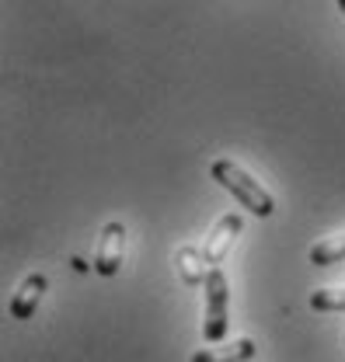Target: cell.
<instances>
[{"instance_id":"obj_5","label":"cell","mask_w":345,"mask_h":362,"mask_svg":"<svg viewBox=\"0 0 345 362\" xmlns=\"http://www.w3.org/2000/svg\"><path fill=\"white\" fill-rule=\"evenodd\" d=\"M45 289H49V282H45L43 272L25 275V282H21L18 293L11 296V317H14V320H28V317L39 310V300L45 296Z\"/></svg>"},{"instance_id":"obj_8","label":"cell","mask_w":345,"mask_h":362,"mask_svg":"<svg viewBox=\"0 0 345 362\" xmlns=\"http://www.w3.org/2000/svg\"><path fill=\"white\" fill-rule=\"evenodd\" d=\"M342 258H345V233L328 237V240H321V244L310 247V265H335Z\"/></svg>"},{"instance_id":"obj_10","label":"cell","mask_w":345,"mask_h":362,"mask_svg":"<svg viewBox=\"0 0 345 362\" xmlns=\"http://www.w3.org/2000/svg\"><path fill=\"white\" fill-rule=\"evenodd\" d=\"M339 11H342V14H345V0H339Z\"/></svg>"},{"instance_id":"obj_7","label":"cell","mask_w":345,"mask_h":362,"mask_svg":"<svg viewBox=\"0 0 345 362\" xmlns=\"http://www.w3.org/2000/svg\"><path fill=\"white\" fill-rule=\"evenodd\" d=\"M174 265H178L181 282H188V286H206V275H210V272H206V258H203V251H199V247H192V244L178 247Z\"/></svg>"},{"instance_id":"obj_4","label":"cell","mask_w":345,"mask_h":362,"mask_svg":"<svg viewBox=\"0 0 345 362\" xmlns=\"http://www.w3.org/2000/svg\"><path fill=\"white\" fill-rule=\"evenodd\" d=\"M241 226H244V220H241L237 213H223V216L213 223V230L206 233V244H203V258H206L210 269H216V265L230 255V247H234Z\"/></svg>"},{"instance_id":"obj_2","label":"cell","mask_w":345,"mask_h":362,"mask_svg":"<svg viewBox=\"0 0 345 362\" xmlns=\"http://www.w3.org/2000/svg\"><path fill=\"white\" fill-rule=\"evenodd\" d=\"M230 327V289L227 275L220 269H210L206 275V317H203V338L210 345H220Z\"/></svg>"},{"instance_id":"obj_6","label":"cell","mask_w":345,"mask_h":362,"mask_svg":"<svg viewBox=\"0 0 345 362\" xmlns=\"http://www.w3.org/2000/svg\"><path fill=\"white\" fill-rule=\"evenodd\" d=\"M255 341L251 338H237V341H230V345H213V349H203V352H196L192 362H248L255 359Z\"/></svg>"},{"instance_id":"obj_1","label":"cell","mask_w":345,"mask_h":362,"mask_svg":"<svg viewBox=\"0 0 345 362\" xmlns=\"http://www.w3.org/2000/svg\"><path fill=\"white\" fill-rule=\"evenodd\" d=\"M210 175H213V181L220 185V188H227L244 209H251L255 216H272L276 213V199L261 188V181H255L241 164H234V160H227V157H220V160H213L210 164Z\"/></svg>"},{"instance_id":"obj_3","label":"cell","mask_w":345,"mask_h":362,"mask_svg":"<svg viewBox=\"0 0 345 362\" xmlns=\"http://www.w3.org/2000/svg\"><path fill=\"white\" fill-rule=\"evenodd\" d=\"M123 258H126V226L112 220V223L101 226L98 251H94V272L98 275H119Z\"/></svg>"},{"instance_id":"obj_9","label":"cell","mask_w":345,"mask_h":362,"mask_svg":"<svg viewBox=\"0 0 345 362\" xmlns=\"http://www.w3.org/2000/svg\"><path fill=\"white\" fill-rule=\"evenodd\" d=\"M314 310H345V289H317L310 296Z\"/></svg>"}]
</instances>
